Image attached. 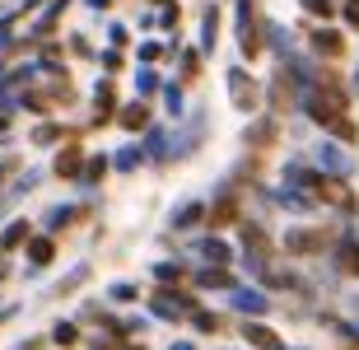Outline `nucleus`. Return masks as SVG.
Returning a JSON list of instances; mask_svg holds the SVG:
<instances>
[]
</instances>
